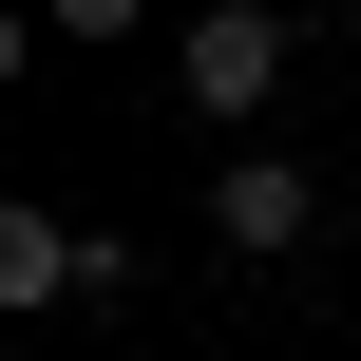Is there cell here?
Listing matches in <instances>:
<instances>
[{
    "label": "cell",
    "mask_w": 361,
    "mask_h": 361,
    "mask_svg": "<svg viewBox=\"0 0 361 361\" xmlns=\"http://www.w3.org/2000/svg\"><path fill=\"white\" fill-rule=\"evenodd\" d=\"M171 95L247 133V114L286 95V0H190V38H171Z\"/></svg>",
    "instance_id": "obj_1"
},
{
    "label": "cell",
    "mask_w": 361,
    "mask_h": 361,
    "mask_svg": "<svg viewBox=\"0 0 361 361\" xmlns=\"http://www.w3.org/2000/svg\"><path fill=\"white\" fill-rule=\"evenodd\" d=\"M133 286V247L114 228H76V209H38V190H0V305L38 324V305H114Z\"/></svg>",
    "instance_id": "obj_2"
},
{
    "label": "cell",
    "mask_w": 361,
    "mask_h": 361,
    "mask_svg": "<svg viewBox=\"0 0 361 361\" xmlns=\"http://www.w3.org/2000/svg\"><path fill=\"white\" fill-rule=\"evenodd\" d=\"M209 247H228V267H305V247H324V190H305V152H267V133H247V152L209 171Z\"/></svg>",
    "instance_id": "obj_3"
},
{
    "label": "cell",
    "mask_w": 361,
    "mask_h": 361,
    "mask_svg": "<svg viewBox=\"0 0 361 361\" xmlns=\"http://www.w3.org/2000/svg\"><path fill=\"white\" fill-rule=\"evenodd\" d=\"M152 0H38V38H133Z\"/></svg>",
    "instance_id": "obj_4"
},
{
    "label": "cell",
    "mask_w": 361,
    "mask_h": 361,
    "mask_svg": "<svg viewBox=\"0 0 361 361\" xmlns=\"http://www.w3.org/2000/svg\"><path fill=\"white\" fill-rule=\"evenodd\" d=\"M343 57H361V0H343Z\"/></svg>",
    "instance_id": "obj_5"
}]
</instances>
